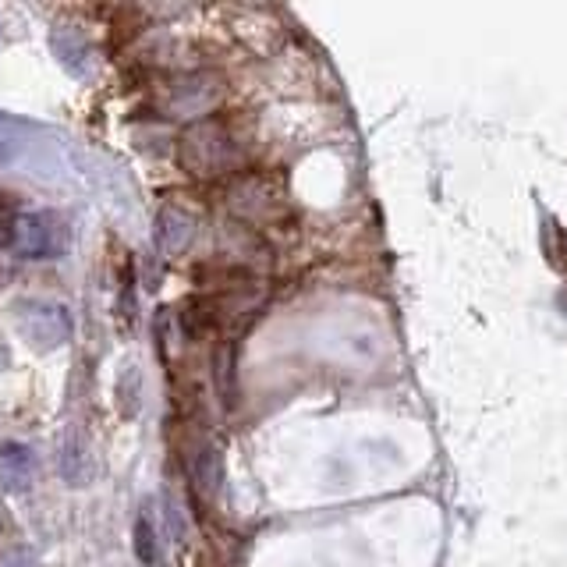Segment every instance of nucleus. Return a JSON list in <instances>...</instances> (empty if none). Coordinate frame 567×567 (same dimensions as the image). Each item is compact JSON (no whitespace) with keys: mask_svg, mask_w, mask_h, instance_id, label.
Listing matches in <instances>:
<instances>
[{"mask_svg":"<svg viewBox=\"0 0 567 567\" xmlns=\"http://www.w3.org/2000/svg\"><path fill=\"white\" fill-rule=\"evenodd\" d=\"M15 327L36 351H54L71 341V312L50 298H18L15 302Z\"/></svg>","mask_w":567,"mask_h":567,"instance_id":"f257e3e1","label":"nucleus"},{"mask_svg":"<svg viewBox=\"0 0 567 567\" xmlns=\"http://www.w3.org/2000/svg\"><path fill=\"white\" fill-rule=\"evenodd\" d=\"M178 153L188 174L206 178V174H220L234 164V139L220 121H202V125L188 128Z\"/></svg>","mask_w":567,"mask_h":567,"instance_id":"f03ea898","label":"nucleus"},{"mask_svg":"<svg viewBox=\"0 0 567 567\" xmlns=\"http://www.w3.org/2000/svg\"><path fill=\"white\" fill-rule=\"evenodd\" d=\"M64 249H68V231H64L61 217L47 210L22 213L11 252H18L22 259H57L64 256Z\"/></svg>","mask_w":567,"mask_h":567,"instance_id":"7ed1b4c3","label":"nucleus"},{"mask_svg":"<svg viewBox=\"0 0 567 567\" xmlns=\"http://www.w3.org/2000/svg\"><path fill=\"white\" fill-rule=\"evenodd\" d=\"M36 472H39V461L29 443H18V440L0 443V486H4V490L25 493L32 482H36Z\"/></svg>","mask_w":567,"mask_h":567,"instance_id":"20e7f679","label":"nucleus"},{"mask_svg":"<svg viewBox=\"0 0 567 567\" xmlns=\"http://www.w3.org/2000/svg\"><path fill=\"white\" fill-rule=\"evenodd\" d=\"M57 465H61V475L68 486H86L93 479V451L82 433H64L61 436V454H57Z\"/></svg>","mask_w":567,"mask_h":567,"instance_id":"39448f33","label":"nucleus"},{"mask_svg":"<svg viewBox=\"0 0 567 567\" xmlns=\"http://www.w3.org/2000/svg\"><path fill=\"white\" fill-rule=\"evenodd\" d=\"M195 234V220L188 217L185 210H178V206H164V210L156 213V245L164 252H171V256H178V252L188 249V241H192Z\"/></svg>","mask_w":567,"mask_h":567,"instance_id":"423d86ee","label":"nucleus"},{"mask_svg":"<svg viewBox=\"0 0 567 567\" xmlns=\"http://www.w3.org/2000/svg\"><path fill=\"white\" fill-rule=\"evenodd\" d=\"M54 54H57V61H61V68L71 71L75 78H86L89 71H93V47H89L75 29H68V25H57Z\"/></svg>","mask_w":567,"mask_h":567,"instance_id":"0eeeda50","label":"nucleus"},{"mask_svg":"<svg viewBox=\"0 0 567 567\" xmlns=\"http://www.w3.org/2000/svg\"><path fill=\"white\" fill-rule=\"evenodd\" d=\"M29 135H32V128L25 125V121L0 114V164H15L18 156L32 146Z\"/></svg>","mask_w":567,"mask_h":567,"instance_id":"6e6552de","label":"nucleus"},{"mask_svg":"<svg viewBox=\"0 0 567 567\" xmlns=\"http://www.w3.org/2000/svg\"><path fill=\"white\" fill-rule=\"evenodd\" d=\"M142 408V373L135 366H128L125 373L117 376V412L125 419H135Z\"/></svg>","mask_w":567,"mask_h":567,"instance_id":"1a4fd4ad","label":"nucleus"},{"mask_svg":"<svg viewBox=\"0 0 567 567\" xmlns=\"http://www.w3.org/2000/svg\"><path fill=\"white\" fill-rule=\"evenodd\" d=\"M195 486H199L206 497H213V493L220 490V479H224V468H220V454L213 451V447H202L199 458H195Z\"/></svg>","mask_w":567,"mask_h":567,"instance_id":"9d476101","label":"nucleus"},{"mask_svg":"<svg viewBox=\"0 0 567 567\" xmlns=\"http://www.w3.org/2000/svg\"><path fill=\"white\" fill-rule=\"evenodd\" d=\"M135 557L146 567H160V543H156V529L149 525V518L135 521Z\"/></svg>","mask_w":567,"mask_h":567,"instance_id":"9b49d317","label":"nucleus"},{"mask_svg":"<svg viewBox=\"0 0 567 567\" xmlns=\"http://www.w3.org/2000/svg\"><path fill=\"white\" fill-rule=\"evenodd\" d=\"M22 206H18L15 195H4L0 192V249H11L15 245V231H18V220H22Z\"/></svg>","mask_w":567,"mask_h":567,"instance_id":"f8f14e48","label":"nucleus"},{"mask_svg":"<svg viewBox=\"0 0 567 567\" xmlns=\"http://www.w3.org/2000/svg\"><path fill=\"white\" fill-rule=\"evenodd\" d=\"M4 567H36V560L29 557V550H11L4 553Z\"/></svg>","mask_w":567,"mask_h":567,"instance_id":"ddd939ff","label":"nucleus"},{"mask_svg":"<svg viewBox=\"0 0 567 567\" xmlns=\"http://www.w3.org/2000/svg\"><path fill=\"white\" fill-rule=\"evenodd\" d=\"M4 369H8V351L0 348V373H4Z\"/></svg>","mask_w":567,"mask_h":567,"instance_id":"4468645a","label":"nucleus"}]
</instances>
